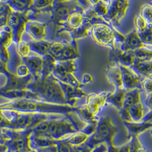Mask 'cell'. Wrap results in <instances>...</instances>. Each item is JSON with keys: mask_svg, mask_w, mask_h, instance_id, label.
Returning <instances> with one entry per match:
<instances>
[{"mask_svg": "<svg viewBox=\"0 0 152 152\" xmlns=\"http://www.w3.org/2000/svg\"><path fill=\"white\" fill-rule=\"evenodd\" d=\"M0 109L25 113L67 114L75 110L69 105H60L36 99L8 100L0 97Z\"/></svg>", "mask_w": 152, "mask_h": 152, "instance_id": "cell-1", "label": "cell"}, {"mask_svg": "<svg viewBox=\"0 0 152 152\" xmlns=\"http://www.w3.org/2000/svg\"><path fill=\"white\" fill-rule=\"evenodd\" d=\"M26 88L37 94L46 102L69 105L61 82L52 73L42 78H34Z\"/></svg>", "mask_w": 152, "mask_h": 152, "instance_id": "cell-2", "label": "cell"}, {"mask_svg": "<svg viewBox=\"0 0 152 152\" xmlns=\"http://www.w3.org/2000/svg\"><path fill=\"white\" fill-rule=\"evenodd\" d=\"M89 36L96 45L110 50L119 49L125 38V35L118 30L115 25L105 23L93 25Z\"/></svg>", "mask_w": 152, "mask_h": 152, "instance_id": "cell-3", "label": "cell"}, {"mask_svg": "<svg viewBox=\"0 0 152 152\" xmlns=\"http://www.w3.org/2000/svg\"><path fill=\"white\" fill-rule=\"evenodd\" d=\"M9 122V129L17 131L31 130L44 120L58 114L25 113L12 110H2Z\"/></svg>", "mask_w": 152, "mask_h": 152, "instance_id": "cell-4", "label": "cell"}, {"mask_svg": "<svg viewBox=\"0 0 152 152\" xmlns=\"http://www.w3.org/2000/svg\"><path fill=\"white\" fill-rule=\"evenodd\" d=\"M117 128L110 117L107 115L101 117L95 132L89 138L86 144L92 149L96 146L105 142L109 147L114 146V138Z\"/></svg>", "mask_w": 152, "mask_h": 152, "instance_id": "cell-5", "label": "cell"}, {"mask_svg": "<svg viewBox=\"0 0 152 152\" xmlns=\"http://www.w3.org/2000/svg\"><path fill=\"white\" fill-rule=\"evenodd\" d=\"M89 8L79 0L56 1L52 10V19L57 24L65 26L72 13L77 10L85 12Z\"/></svg>", "mask_w": 152, "mask_h": 152, "instance_id": "cell-6", "label": "cell"}, {"mask_svg": "<svg viewBox=\"0 0 152 152\" xmlns=\"http://www.w3.org/2000/svg\"><path fill=\"white\" fill-rule=\"evenodd\" d=\"M8 50L9 59L7 68L9 73L21 78L33 76L30 69L18 53L17 43L14 41L8 48Z\"/></svg>", "mask_w": 152, "mask_h": 152, "instance_id": "cell-7", "label": "cell"}, {"mask_svg": "<svg viewBox=\"0 0 152 152\" xmlns=\"http://www.w3.org/2000/svg\"><path fill=\"white\" fill-rule=\"evenodd\" d=\"M49 32L50 29L46 23L31 20L25 23V31L21 37L26 40L49 41L48 36Z\"/></svg>", "mask_w": 152, "mask_h": 152, "instance_id": "cell-8", "label": "cell"}, {"mask_svg": "<svg viewBox=\"0 0 152 152\" xmlns=\"http://www.w3.org/2000/svg\"><path fill=\"white\" fill-rule=\"evenodd\" d=\"M9 130L11 138L7 145L9 150L13 152H28L31 151L29 137L31 131Z\"/></svg>", "mask_w": 152, "mask_h": 152, "instance_id": "cell-9", "label": "cell"}, {"mask_svg": "<svg viewBox=\"0 0 152 152\" xmlns=\"http://www.w3.org/2000/svg\"><path fill=\"white\" fill-rule=\"evenodd\" d=\"M130 0H113L109 7L107 19L115 25L124 21L128 13Z\"/></svg>", "mask_w": 152, "mask_h": 152, "instance_id": "cell-10", "label": "cell"}, {"mask_svg": "<svg viewBox=\"0 0 152 152\" xmlns=\"http://www.w3.org/2000/svg\"><path fill=\"white\" fill-rule=\"evenodd\" d=\"M31 70L34 78H42L49 75L47 70L45 57L41 56L31 51V54L23 59Z\"/></svg>", "mask_w": 152, "mask_h": 152, "instance_id": "cell-11", "label": "cell"}, {"mask_svg": "<svg viewBox=\"0 0 152 152\" xmlns=\"http://www.w3.org/2000/svg\"><path fill=\"white\" fill-rule=\"evenodd\" d=\"M119 49L125 52H136L141 49L152 50V45L144 43L134 29L125 35Z\"/></svg>", "mask_w": 152, "mask_h": 152, "instance_id": "cell-12", "label": "cell"}, {"mask_svg": "<svg viewBox=\"0 0 152 152\" xmlns=\"http://www.w3.org/2000/svg\"><path fill=\"white\" fill-rule=\"evenodd\" d=\"M111 93L110 91H101L87 94L85 104L93 114L99 115L102 108L107 105V99Z\"/></svg>", "mask_w": 152, "mask_h": 152, "instance_id": "cell-13", "label": "cell"}, {"mask_svg": "<svg viewBox=\"0 0 152 152\" xmlns=\"http://www.w3.org/2000/svg\"><path fill=\"white\" fill-rule=\"evenodd\" d=\"M123 78V84L126 91L135 88L141 89V84L143 77L140 76L133 67L121 65Z\"/></svg>", "mask_w": 152, "mask_h": 152, "instance_id": "cell-14", "label": "cell"}, {"mask_svg": "<svg viewBox=\"0 0 152 152\" xmlns=\"http://www.w3.org/2000/svg\"><path fill=\"white\" fill-rule=\"evenodd\" d=\"M57 140L46 135L31 132L29 137V146L31 149L40 151L56 146Z\"/></svg>", "mask_w": 152, "mask_h": 152, "instance_id": "cell-15", "label": "cell"}, {"mask_svg": "<svg viewBox=\"0 0 152 152\" xmlns=\"http://www.w3.org/2000/svg\"><path fill=\"white\" fill-rule=\"evenodd\" d=\"M106 76L109 83L113 85L115 89L125 90L121 69L118 64L113 63L107 66L106 70Z\"/></svg>", "mask_w": 152, "mask_h": 152, "instance_id": "cell-16", "label": "cell"}, {"mask_svg": "<svg viewBox=\"0 0 152 152\" xmlns=\"http://www.w3.org/2000/svg\"><path fill=\"white\" fill-rule=\"evenodd\" d=\"M13 41L12 33L8 26L0 29V59L6 63L9 59L8 48Z\"/></svg>", "mask_w": 152, "mask_h": 152, "instance_id": "cell-17", "label": "cell"}, {"mask_svg": "<svg viewBox=\"0 0 152 152\" xmlns=\"http://www.w3.org/2000/svg\"><path fill=\"white\" fill-rule=\"evenodd\" d=\"M0 97L8 100L25 99L42 100L37 94L27 88L21 90H11L1 91Z\"/></svg>", "mask_w": 152, "mask_h": 152, "instance_id": "cell-18", "label": "cell"}, {"mask_svg": "<svg viewBox=\"0 0 152 152\" xmlns=\"http://www.w3.org/2000/svg\"><path fill=\"white\" fill-rule=\"evenodd\" d=\"M124 124L127 129L129 138L138 137L141 134L152 128V121H142L139 123L124 121Z\"/></svg>", "mask_w": 152, "mask_h": 152, "instance_id": "cell-19", "label": "cell"}, {"mask_svg": "<svg viewBox=\"0 0 152 152\" xmlns=\"http://www.w3.org/2000/svg\"><path fill=\"white\" fill-rule=\"evenodd\" d=\"M81 10L75 11L69 16L65 27L72 31H77L84 26L87 21V18Z\"/></svg>", "mask_w": 152, "mask_h": 152, "instance_id": "cell-20", "label": "cell"}, {"mask_svg": "<svg viewBox=\"0 0 152 152\" xmlns=\"http://www.w3.org/2000/svg\"><path fill=\"white\" fill-rule=\"evenodd\" d=\"M33 78V76L21 78L9 73V81L8 86L2 91L26 89L28 85L31 83Z\"/></svg>", "mask_w": 152, "mask_h": 152, "instance_id": "cell-21", "label": "cell"}, {"mask_svg": "<svg viewBox=\"0 0 152 152\" xmlns=\"http://www.w3.org/2000/svg\"><path fill=\"white\" fill-rule=\"evenodd\" d=\"M130 122L139 123L143 121L145 115L149 112V109L141 102L128 109Z\"/></svg>", "mask_w": 152, "mask_h": 152, "instance_id": "cell-22", "label": "cell"}, {"mask_svg": "<svg viewBox=\"0 0 152 152\" xmlns=\"http://www.w3.org/2000/svg\"><path fill=\"white\" fill-rule=\"evenodd\" d=\"M142 93L141 89L139 88H135L126 91L124 100L123 108L128 109L130 107L142 102Z\"/></svg>", "mask_w": 152, "mask_h": 152, "instance_id": "cell-23", "label": "cell"}, {"mask_svg": "<svg viewBox=\"0 0 152 152\" xmlns=\"http://www.w3.org/2000/svg\"><path fill=\"white\" fill-rule=\"evenodd\" d=\"M75 111L78 114L80 117L87 124H97L101 118L99 115L93 114L85 103L75 107Z\"/></svg>", "mask_w": 152, "mask_h": 152, "instance_id": "cell-24", "label": "cell"}, {"mask_svg": "<svg viewBox=\"0 0 152 152\" xmlns=\"http://www.w3.org/2000/svg\"><path fill=\"white\" fill-rule=\"evenodd\" d=\"M4 2L13 12L23 15L27 13L32 6V0H5Z\"/></svg>", "mask_w": 152, "mask_h": 152, "instance_id": "cell-25", "label": "cell"}, {"mask_svg": "<svg viewBox=\"0 0 152 152\" xmlns=\"http://www.w3.org/2000/svg\"><path fill=\"white\" fill-rule=\"evenodd\" d=\"M28 41L31 46V50L39 55L46 57L49 55V49L51 44V41L42 40V41Z\"/></svg>", "mask_w": 152, "mask_h": 152, "instance_id": "cell-26", "label": "cell"}, {"mask_svg": "<svg viewBox=\"0 0 152 152\" xmlns=\"http://www.w3.org/2000/svg\"><path fill=\"white\" fill-rule=\"evenodd\" d=\"M126 91L115 89L113 93L109 96L107 100V104H109L114 106L118 111L123 109L124 100Z\"/></svg>", "mask_w": 152, "mask_h": 152, "instance_id": "cell-27", "label": "cell"}, {"mask_svg": "<svg viewBox=\"0 0 152 152\" xmlns=\"http://www.w3.org/2000/svg\"><path fill=\"white\" fill-rule=\"evenodd\" d=\"M133 68L142 77H152V60L136 61Z\"/></svg>", "mask_w": 152, "mask_h": 152, "instance_id": "cell-28", "label": "cell"}, {"mask_svg": "<svg viewBox=\"0 0 152 152\" xmlns=\"http://www.w3.org/2000/svg\"><path fill=\"white\" fill-rule=\"evenodd\" d=\"M80 56L78 49L77 44H66L62 53L61 60L60 61H66L78 60Z\"/></svg>", "mask_w": 152, "mask_h": 152, "instance_id": "cell-29", "label": "cell"}, {"mask_svg": "<svg viewBox=\"0 0 152 152\" xmlns=\"http://www.w3.org/2000/svg\"><path fill=\"white\" fill-rule=\"evenodd\" d=\"M91 137L83 130H80L73 134L70 136L61 140H65L74 146H78L85 144Z\"/></svg>", "mask_w": 152, "mask_h": 152, "instance_id": "cell-30", "label": "cell"}, {"mask_svg": "<svg viewBox=\"0 0 152 152\" xmlns=\"http://www.w3.org/2000/svg\"><path fill=\"white\" fill-rule=\"evenodd\" d=\"M56 0H32V6L31 10L34 12L52 11Z\"/></svg>", "mask_w": 152, "mask_h": 152, "instance_id": "cell-31", "label": "cell"}, {"mask_svg": "<svg viewBox=\"0 0 152 152\" xmlns=\"http://www.w3.org/2000/svg\"><path fill=\"white\" fill-rule=\"evenodd\" d=\"M66 44L59 41H53L51 42L49 49V55L54 60H60L62 53L65 46Z\"/></svg>", "mask_w": 152, "mask_h": 152, "instance_id": "cell-32", "label": "cell"}, {"mask_svg": "<svg viewBox=\"0 0 152 152\" xmlns=\"http://www.w3.org/2000/svg\"><path fill=\"white\" fill-rule=\"evenodd\" d=\"M12 11L7 3L4 2H0V29L7 26L9 17Z\"/></svg>", "mask_w": 152, "mask_h": 152, "instance_id": "cell-33", "label": "cell"}, {"mask_svg": "<svg viewBox=\"0 0 152 152\" xmlns=\"http://www.w3.org/2000/svg\"><path fill=\"white\" fill-rule=\"evenodd\" d=\"M17 49L18 53L23 59L28 57L31 53V46L28 41L23 37H21L20 41L17 44Z\"/></svg>", "mask_w": 152, "mask_h": 152, "instance_id": "cell-34", "label": "cell"}, {"mask_svg": "<svg viewBox=\"0 0 152 152\" xmlns=\"http://www.w3.org/2000/svg\"><path fill=\"white\" fill-rule=\"evenodd\" d=\"M140 15H141L146 22L152 24V5L149 4H145L140 8Z\"/></svg>", "mask_w": 152, "mask_h": 152, "instance_id": "cell-35", "label": "cell"}, {"mask_svg": "<svg viewBox=\"0 0 152 152\" xmlns=\"http://www.w3.org/2000/svg\"><path fill=\"white\" fill-rule=\"evenodd\" d=\"M109 7V6H108L102 1H100L98 4L91 8L96 15L107 19Z\"/></svg>", "mask_w": 152, "mask_h": 152, "instance_id": "cell-36", "label": "cell"}, {"mask_svg": "<svg viewBox=\"0 0 152 152\" xmlns=\"http://www.w3.org/2000/svg\"><path fill=\"white\" fill-rule=\"evenodd\" d=\"M138 33L144 43L152 45V24L148 23L144 31Z\"/></svg>", "mask_w": 152, "mask_h": 152, "instance_id": "cell-37", "label": "cell"}, {"mask_svg": "<svg viewBox=\"0 0 152 152\" xmlns=\"http://www.w3.org/2000/svg\"><path fill=\"white\" fill-rule=\"evenodd\" d=\"M58 152H77L75 146L65 140H58L57 143Z\"/></svg>", "mask_w": 152, "mask_h": 152, "instance_id": "cell-38", "label": "cell"}, {"mask_svg": "<svg viewBox=\"0 0 152 152\" xmlns=\"http://www.w3.org/2000/svg\"><path fill=\"white\" fill-rule=\"evenodd\" d=\"M133 23L135 27L134 29L137 31V33H140L144 31L148 25V23L146 22L144 18L140 15V13L135 15Z\"/></svg>", "mask_w": 152, "mask_h": 152, "instance_id": "cell-39", "label": "cell"}, {"mask_svg": "<svg viewBox=\"0 0 152 152\" xmlns=\"http://www.w3.org/2000/svg\"><path fill=\"white\" fill-rule=\"evenodd\" d=\"M141 91L145 96L152 94V77H143L141 84Z\"/></svg>", "mask_w": 152, "mask_h": 152, "instance_id": "cell-40", "label": "cell"}, {"mask_svg": "<svg viewBox=\"0 0 152 152\" xmlns=\"http://www.w3.org/2000/svg\"><path fill=\"white\" fill-rule=\"evenodd\" d=\"M131 140L130 152H147L140 142L138 137H130Z\"/></svg>", "mask_w": 152, "mask_h": 152, "instance_id": "cell-41", "label": "cell"}, {"mask_svg": "<svg viewBox=\"0 0 152 152\" xmlns=\"http://www.w3.org/2000/svg\"><path fill=\"white\" fill-rule=\"evenodd\" d=\"M9 81V73H0V92L4 90L8 86Z\"/></svg>", "mask_w": 152, "mask_h": 152, "instance_id": "cell-42", "label": "cell"}, {"mask_svg": "<svg viewBox=\"0 0 152 152\" xmlns=\"http://www.w3.org/2000/svg\"><path fill=\"white\" fill-rule=\"evenodd\" d=\"M131 149V140L129 139V142L126 144L124 145L121 146H115L114 149V152H130Z\"/></svg>", "mask_w": 152, "mask_h": 152, "instance_id": "cell-43", "label": "cell"}, {"mask_svg": "<svg viewBox=\"0 0 152 152\" xmlns=\"http://www.w3.org/2000/svg\"><path fill=\"white\" fill-rule=\"evenodd\" d=\"M94 81V77L89 73H85L83 76L81 83L83 85H87L93 83Z\"/></svg>", "mask_w": 152, "mask_h": 152, "instance_id": "cell-44", "label": "cell"}, {"mask_svg": "<svg viewBox=\"0 0 152 152\" xmlns=\"http://www.w3.org/2000/svg\"><path fill=\"white\" fill-rule=\"evenodd\" d=\"M109 151V146L107 143L103 142L96 146L91 152H107Z\"/></svg>", "mask_w": 152, "mask_h": 152, "instance_id": "cell-45", "label": "cell"}, {"mask_svg": "<svg viewBox=\"0 0 152 152\" xmlns=\"http://www.w3.org/2000/svg\"><path fill=\"white\" fill-rule=\"evenodd\" d=\"M142 102L149 109V112L152 110V94L145 96L144 101H142Z\"/></svg>", "mask_w": 152, "mask_h": 152, "instance_id": "cell-46", "label": "cell"}, {"mask_svg": "<svg viewBox=\"0 0 152 152\" xmlns=\"http://www.w3.org/2000/svg\"><path fill=\"white\" fill-rule=\"evenodd\" d=\"M0 73L9 74V72L7 68V63L1 59H0Z\"/></svg>", "mask_w": 152, "mask_h": 152, "instance_id": "cell-47", "label": "cell"}, {"mask_svg": "<svg viewBox=\"0 0 152 152\" xmlns=\"http://www.w3.org/2000/svg\"><path fill=\"white\" fill-rule=\"evenodd\" d=\"M143 121H152V110L145 115Z\"/></svg>", "mask_w": 152, "mask_h": 152, "instance_id": "cell-48", "label": "cell"}, {"mask_svg": "<svg viewBox=\"0 0 152 152\" xmlns=\"http://www.w3.org/2000/svg\"><path fill=\"white\" fill-rule=\"evenodd\" d=\"M9 151V148L7 145L0 144V152H7Z\"/></svg>", "mask_w": 152, "mask_h": 152, "instance_id": "cell-49", "label": "cell"}, {"mask_svg": "<svg viewBox=\"0 0 152 152\" xmlns=\"http://www.w3.org/2000/svg\"><path fill=\"white\" fill-rule=\"evenodd\" d=\"M113 0H101V1H102L103 2H104L105 4H106L108 6H109L110 5V4L112 3V2Z\"/></svg>", "mask_w": 152, "mask_h": 152, "instance_id": "cell-50", "label": "cell"}, {"mask_svg": "<svg viewBox=\"0 0 152 152\" xmlns=\"http://www.w3.org/2000/svg\"><path fill=\"white\" fill-rule=\"evenodd\" d=\"M115 148V146L113 147H109V151L107 152H114Z\"/></svg>", "mask_w": 152, "mask_h": 152, "instance_id": "cell-51", "label": "cell"}, {"mask_svg": "<svg viewBox=\"0 0 152 152\" xmlns=\"http://www.w3.org/2000/svg\"><path fill=\"white\" fill-rule=\"evenodd\" d=\"M5 0H0V2H4Z\"/></svg>", "mask_w": 152, "mask_h": 152, "instance_id": "cell-52", "label": "cell"}, {"mask_svg": "<svg viewBox=\"0 0 152 152\" xmlns=\"http://www.w3.org/2000/svg\"><path fill=\"white\" fill-rule=\"evenodd\" d=\"M12 152V151H10V150H9V151H8V152Z\"/></svg>", "mask_w": 152, "mask_h": 152, "instance_id": "cell-53", "label": "cell"}, {"mask_svg": "<svg viewBox=\"0 0 152 152\" xmlns=\"http://www.w3.org/2000/svg\"><path fill=\"white\" fill-rule=\"evenodd\" d=\"M150 4H151V5H152V0L151 1V2H150Z\"/></svg>", "mask_w": 152, "mask_h": 152, "instance_id": "cell-54", "label": "cell"}, {"mask_svg": "<svg viewBox=\"0 0 152 152\" xmlns=\"http://www.w3.org/2000/svg\"><path fill=\"white\" fill-rule=\"evenodd\" d=\"M151 134H152V128H151Z\"/></svg>", "mask_w": 152, "mask_h": 152, "instance_id": "cell-55", "label": "cell"}]
</instances>
